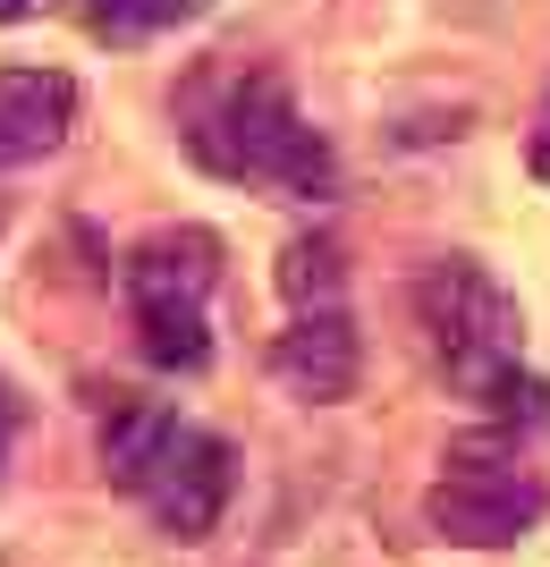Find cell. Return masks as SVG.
Here are the masks:
<instances>
[{
  "label": "cell",
  "mask_w": 550,
  "mask_h": 567,
  "mask_svg": "<svg viewBox=\"0 0 550 567\" xmlns=\"http://www.w3.org/2000/svg\"><path fill=\"white\" fill-rule=\"evenodd\" d=\"M169 118H178V144L204 178L263 187L288 204H331L339 195V144L313 127V111L271 60H204L178 85Z\"/></svg>",
  "instance_id": "cell-1"
},
{
  "label": "cell",
  "mask_w": 550,
  "mask_h": 567,
  "mask_svg": "<svg viewBox=\"0 0 550 567\" xmlns=\"http://www.w3.org/2000/svg\"><path fill=\"white\" fill-rule=\"evenodd\" d=\"M407 322H415V348L440 381H449V399L482 406L491 424H542L550 415V390L526 373V313L517 297L500 288V271L475 255H432L415 262L407 280Z\"/></svg>",
  "instance_id": "cell-2"
},
{
  "label": "cell",
  "mask_w": 550,
  "mask_h": 567,
  "mask_svg": "<svg viewBox=\"0 0 550 567\" xmlns=\"http://www.w3.org/2000/svg\"><path fill=\"white\" fill-rule=\"evenodd\" d=\"M94 450H102L111 492H127L169 543H204L238 499V450L220 432L187 424L178 406L136 399V390H111Z\"/></svg>",
  "instance_id": "cell-3"
},
{
  "label": "cell",
  "mask_w": 550,
  "mask_h": 567,
  "mask_svg": "<svg viewBox=\"0 0 550 567\" xmlns=\"http://www.w3.org/2000/svg\"><path fill=\"white\" fill-rule=\"evenodd\" d=\"M212 288H220V237L195 220H162L120 255V297L136 322V355L153 373L212 364Z\"/></svg>",
  "instance_id": "cell-4"
},
{
  "label": "cell",
  "mask_w": 550,
  "mask_h": 567,
  "mask_svg": "<svg viewBox=\"0 0 550 567\" xmlns=\"http://www.w3.org/2000/svg\"><path fill=\"white\" fill-rule=\"evenodd\" d=\"M542 517H550V483L526 466L508 424L457 441L424 492V525L457 550H508V543H526Z\"/></svg>",
  "instance_id": "cell-5"
},
{
  "label": "cell",
  "mask_w": 550,
  "mask_h": 567,
  "mask_svg": "<svg viewBox=\"0 0 550 567\" xmlns=\"http://www.w3.org/2000/svg\"><path fill=\"white\" fill-rule=\"evenodd\" d=\"M271 381L305 406H339L356 399L364 381V331L347 306H313V313H288V331L271 339Z\"/></svg>",
  "instance_id": "cell-6"
},
{
  "label": "cell",
  "mask_w": 550,
  "mask_h": 567,
  "mask_svg": "<svg viewBox=\"0 0 550 567\" xmlns=\"http://www.w3.org/2000/svg\"><path fill=\"white\" fill-rule=\"evenodd\" d=\"M76 127V85L60 69H0V169L51 162Z\"/></svg>",
  "instance_id": "cell-7"
},
{
  "label": "cell",
  "mask_w": 550,
  "mask_h": 567,
  "mask_svg": "<svg viewBox=\"0 0 550 567\" xmlns=\"http://www.w3.org/2000/svg\"><path fill=\"white\" fill-rule=\"evenodd\" d=\"M85 9V34L111 51H136V43H162V34H178V25H195L204 9H220V0H76Z\"/></svg>",
  "instance_id": "cell-8"
},
{
  "label": "cell",
  "mask_w": 550,
  "mask_h": 567,
  "mask_svg": "<svg viewBox=\"0 0 550 567\" xmlns=\"http://www.w3.org/2000/svg\"><path fill=\"white\" fill-rule=\"evenodd\" d=\"M280 297L288 313H313V306H347V255H339V237H288L280 246Z\"/></svg>",
  "instance_id": "cell-9"
},
{
  "label": "cell",
  "mask_w": 550,
  "mask_h": 567,
  "mask_svg": "<svg viewBox=\"0 0 550 567\" xmlns=\"http://www.w3.org/2000/svg\"><path fill=\"white\" fill-rule=\"evenodd\" d=\"M526 178L550 187V76H542V94H533V111H526Z\"/></svg>",
  "instance_id": "cell-10"
},
{
  "label": "cell",
  "mask_w": 550,
  "mask_h": 567,
  "mask_svg": "<svg viewBox=\"0 0 550 567\" xmlns=\"http://www.w3.org/2000/svg\"><path fill=\"white\" fill-rule=\"evenodd\" d=\"M18 415H25V406H18V390L0 381V466H9V441H18Z\"/></svg>",
  "instance_id": "cell-11"
},
{
  "label": "cell",
  "mask_w": 550,
  "mask_h": 567,
  "mask_svg": "<svg viewBox=\"0 0 550 567\" xmlns=\"http://www.w3.org/2000/svg\"><path fill=\"white\" fill-rule=\"evenodd\" d=\"M43 0H0V25H18V18H34Z\"/></svg>",
  "instance_id": "cell-12"
}]
</instances>
